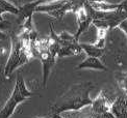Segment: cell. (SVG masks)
Segmentation results:
<instances>
[{
	"label": "cell",
	"instance_id": "obj_1",
	"mask_svg": "<svg viewBox=\"0 0 127 118\" xmlns=\"http://www.w3.org/2000/svg\"><path fill=\"white\" fill-rule=\"evenodd\" d=\"M92 82H82L74 84L63 95L57 98L50 107L51 113L62 114L64 112H76L91 106L93 100L90 92L94 89Z\"/></svg>",
	"mask_w": 127,
	"mask_h": 118
},
{
	"label": "cell",
	"instance_id": "obj_2",
	"mask_svg": "<svg viewBox=\"0 0 127 118\" xmlns=\"http://www.w3.org/2000/svg\"><path fill=\"white\" fill-rule=\"evenodd\" d=\"M12 49L7 59V62L4 66V76L8 78L18 67L29 62L30 59L34 58L31 42L24 40L17 35L12 34Z\"/></svg>",
	"mask_w": 127,
	"mask_h": 118
},
{
	"label": "cell",
	"instance_id": "obj_3",
	"mask_svg": "<svg viewBox=\"0 0 127 118\" xmlns=\"http://www.w3.org/2000/svg\"><path fill=\"white\" fill-rule=\"evenodd\" d=\"M88 0H53L46 3H42L36 6L35 13H43L62 21L66 14L73 12L75 13L78 8L83 6Z\"/></svg>",
	"mask_w": 127,
	"mask_h": 118
},
{
	"label": "cell",
	"instance_id": "obj_4",
	"mask_svg": "<svg viewBox=\"0 0 127 118\" xmlns=\"http://www.w3.org/2000/svg\"><path fill=\"white\" fill-rule=\"evenodd\" d=\"M32 95H33V92H31L26 87L24 78L22 77V75L19 74L17 80H16V84L12 94H10L8 100L5 103L4 107L0 111V118H10L14 114L16 108L18 107V105L27 100Z\"/></svg>",
	"mask_w": 127,
	"mask_h": 118
},
{
	"label": "cell",
	"instance_id": "obj_5",
	"mask_svg": "<svg viewBox=\"0 0 127 118\" xmlns=\"http://www.w3.org/2000/svg\"><path fill=\"white\" fill-rule=\"evenodd\" d=\"M50 40L49 37L45 39H40L35 41L34 44V50L36 53V57L40 58L43 66V86L45 87L47 81H48L50 71L52 66L55 64L56 58H57V52L50 49Z\"/></svg>",
	"mask_w": 127,
	"mask_h": 118
},
{
	"label": "cell",
	"instance_id": "obj_6",
	"mask_svg": "<svg viewBox=\"0 0 127 118\" xmlns=\"http://www.w3.org/2000/svg\"><path fill=\"white\" fill-rule=\"evenodd\" d=\"M113 101L109 100L107 95L105 94V91L102 90L99 93V95L93 100L91 106H89V110L92 115H100L105 112L110 111Z\"/></svg>",
	"mask_w": 127,
	"mask_h": 118
},
{
	"label": "cell",
	"instance_id": "obj_7",
	"mask_svg": "<svg viewBox=\"0 0 127 118\" xmlns=\"http://www.w3.org/2000/svg\"><path fill=\"white\" fill-rule=\"evenodd\" d=\"M76 17V20H77V24H78V29H77V32L74 36H75V39L78 40L79 39V36H80L82 33H84L89 27L91 26V24L93 23V19L91 18V16L89 15V13L87 12L86 7L81 6L80 8H78L75 13H74Z\"/></svg>",
	"mask_w": 127,
	"mask_h": 118
},
{
	"label": "cell",
	"instance_id": "obj_8",
	"mask_svg": "<svg viewBox=\"0 0 127 118\" xmlns=\"http://www.w3.org/2000/svg\"><path fill=\"white\" fill-rule=\"evenodd\" d=\"M110 112L115 115L116 118H122L127 113V95L118 96L113 101Z\"/></svg>",
	"mask_w": 127,
	"mask_h": 118
},
{
	"label": "cell",
	"instance_id": "obj_9",
	"mask_svg": "<svg viewBox=\"0 0 127 118\" xmlns=\"http://www.w3.org/2000/svg\"><path fill=\"white\" fill-rule=\"evenodd\" d=\"M78 69H84V68H90V69H95V71H102V72H107L108 68L102 63L100 58L96 57H90L87 56L84 60L79 63L77 65Z\"/></svg>",
	"mask_w": 127,
	"mask_h": 118
},
{
	"label": "cell",
	"instance_id": "obj_10",
	"mask_svg": "<svg viewBox=\"0 0 127 118\" xmlns=\"http://www.w3.org/2000/svg\"><path fill=\"white\" fill-rule=\"evenodd\" d=\"M81 53H82V49L80 47V42H75V44H70V45H62L57 57L74 56V55H79Z\"/></svg>",
	"mask_w": 127,
	"mask_h": 118
},
{
	"label": "cell",
	"instance_id": "obj_11",
	"mask_svg": "<svg viewBox=\"0 0 127 118\" xmlns=\"http://www.w3.org/2000/svg\"><path fill=\"white\" fill-rule=\"evenodd\" d=\"M89 4L91 5L94 9L99 10V12H105V13L114 12V10L121 8V2L120 3H110L107 1H103V2H89Z\"/></svg>",
	"mask_w": 127,
	"mask_h": 118
},
{
	"label": "cell",
	"instance_id": "obj_12",
	"mask_svg": "<svg viewBox=\"0 0 127 118\" xmlns=\"http://www.w3.org/2000/svg\"><path fill=\"white\" fill-rule=\"evenodd\" d=\"M80 47L82 51H84V53L87 54V56H90V57L100 58L105 52L104 49H99V48L95 47L93 44H84V42H81Z\"/></svg>",
	"mask_w": 127,
	"mask_h": 118
},
{
	"label": "cell",
	"instance_id": "obj_13",
	"mask_svg": "<svg viewBox=\"0 0 127 118\" xmlns=\"http://www.w3.org/2000/svg\"><path fill=\"white\" fill-rule=\"evenodd\" d=\"M4 13H9L13 15L19 14V7H17L13 3H10L7 0H0V22L3 21V14Z\"/></svg>",
	"mask_w": 127,
	"mask_h": 118
},
{
	"label": "cell",
	"instance_id": "obj_14",
	"mask_svg": "<svg viewBox=\"0 0 127 118\" xmlns=\"http://www.w3.org/2000/svg\"><path fill=\"white\" fill-rule=\"evenodd\" d=\"M107 29H102L99 28L97 29V39L94 42V46L99 48V49H104L105 48V40H106V35H107Z\"/></svg>",
	"mask_w": 127,
	"mask_h": 118
},
{
	"label": "cell",
	"instance_id": "obj_15",
	"mask_svg": "<svg viewBox=\"0 0 127 118\" xmlns=\"http://www.w3.org/2000/svg\"><path fill=\"white\" fill-rule=\"evenodd\" d=\"M59 39H60V42L61 46L62 45H70V44H75L78 42V40L75 39V36L73 34H70L69 32L63 31L59 34Z\"/></svg>",
	"mask_w": 127,
	"mask_h": 118
},
{
	"label": "cell",
	"instance_id": "obj_16",
	"mask_svg": "<svg viewBox=\"0 0 127 118\" xmlns=\"http://www.w3.org/2000/svg\"><path fill=\"white\" fill-rule=\"evenodd\" d=\"M92 118H116V117L112 112L108 111V112H105V113H102L100 115H92Z\"/></svg>",
	"mask_w": 127,
	"mask_h": 118
},
{
	"label": "cell",
	"instance_id": "obj_17",
	"mask_svg": "<svg viewBox=\"0 0 127 118\" xmlns=\"http://www.w3.org/2000/svg\"><path fill=\"white\" fill-rule=\"evenodd\" d=\"M118 28H120L121 30H122L124 33L127 35V19H125L124 21H122L120 24H119V26H118Z\"/></svg>",
	"mask_w": 127,
	"mask_h": 118
},
{
	"label": "cell",
	"instance_id": "obj_18",
	"mask_svg": "<svg viewBox=\"0 0 127 118\" xmlns=\"http://www.w3.org/2000/svg\"><path fill=\"white\" fill-rule=\"evenodd\" d=\"M34 118H46V117H34Z\"/></svg>",
	"mask_w": 127,
	"mask_h": 118
},
{
	"label": "cell",
	"instance_id": "obj_19",
	"mask_svg": "<svg viewBox=\"0 0 127 118\" xmlns=\"http://www.w3.org/2000/svg\"><path fill=\"white\" fill-rule=\"evenodd\" d=\"M105 1H107V0H105Z\"/></svg>",
	"mask_w": 127,
	"mask_h": 118
}]
</instances>
